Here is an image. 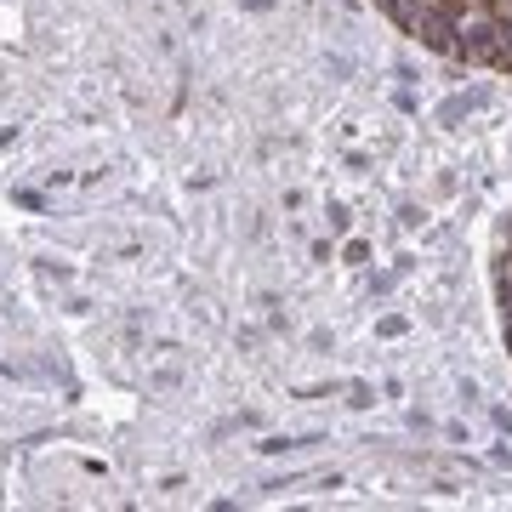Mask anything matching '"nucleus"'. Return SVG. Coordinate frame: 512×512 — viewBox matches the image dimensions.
<instances>
[{
	"instance_id": "nucleus-1",
	"label": "nucleus",
	"mask_w": 512,
	"mask_h": 512,
	"mask_svg": "<svg viewBox=\"0 0 512 512\" xmlns=\"http://www.w3.org/2000/svg\"><path fill=\"white\" fill-rule=\"evenodd\" d=\"M495 12H501V18L512 23V0H495Z\"/></svg>"
}]
</instances>
